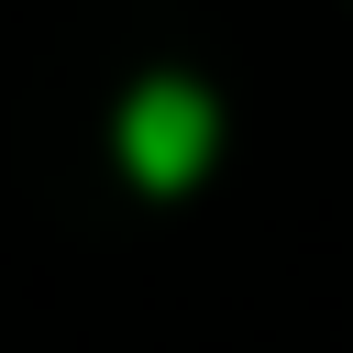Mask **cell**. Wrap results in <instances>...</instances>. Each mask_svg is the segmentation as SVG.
<instances>
[{
  "label": "cell",
  "instance_id": "obj_1",
  "mask_svg": "<svg viewBox=\"0 0 353 353\" xmlns=\"http://www.w3.org/2000/svg\"><path fill=\"white\" fill-rule=\"evenodd\" d=\"M121 154H132V176L143 188H188L199 176V154H210V99L199 88H143L132 99V121H121Z\"/></svg>",
  "mask_w": 353,
  "mask_h": 353
}]
</instances>
